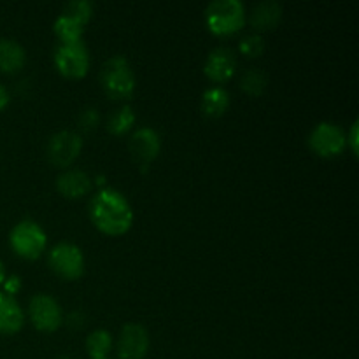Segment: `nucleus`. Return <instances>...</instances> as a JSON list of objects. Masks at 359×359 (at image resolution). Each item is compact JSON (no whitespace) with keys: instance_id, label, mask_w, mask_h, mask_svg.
I'll use <instances>...</instances> for the list:
<instances>
[{"instance_id":"nucleus-12","label":"nucleus","mask_w":359,"mask_h":359,"mask_svg":"<svg viewBox=\"0 0 359 359\" xmlns=\"http://www.w3.org/2000/svg\"><path fill=\"white\" fill-rule=\"evenodd\" d=\"M237 70V55L228 46H217L203 62V74L214 83H226Z\"/></svg>"},{"instance_id":"nucleus-1","label":"nucleus","mask_w":359,"mask_h":359,"mask_svg":"<svg viewBox=\"0 0 359 359\" xmlns=\"http://www.w3.org/2000/svg\"><path fill=\"white\" fill-rule=\"evenodd\" d=\"M88 214L95 226L104 233L123 235L132 228L133 224V207L130 200L126 198L125 193L119 189L105 186L100 188L88 203Z\"/></svg>"},{"instance_id":"nucleus-4","label":"nucleus","mask_w":359,"mask_h":359,"mask_svg":"<svg viewBox=\"0 0 359 359\" xmlns=\"http://www.w3.org/2000/svg\"><path fill=\"white\" fill-rule=\"evenodd\" d=\"M9 245L21 258L34 259L48 248V233L37 221L21 219L11 228Z\"/></svg>"},{"instance_id":"nucleus-13","label":"nucleus","mask_w":359,"mask_h":359,"mask_svg":"<svg viewBox=\"0 0 359 359\" xmlns=\"http://www.w3.org/2000/svg\"><path fill=\"white\" fill-rule=\"evenodd\" d=\"M56 188L67 198H79L91 191L93 179L88 172L79 170V168H67L60 172L56 177Z\"/></svg>"},{"instance_id":"nucleus-8","label":"nucleus","mask_w":359,"mask_h":359,"mask_svg":"<svg viewBox=\"0 0 359 359\" xmlns=\"http://www.w3.org/2000/svg\"><path fill=\"white\" fill-rule=\"evenodd\" d=\"M83 149V135L76 130H58L46 144V156L55 167H69Z\"/></svg>"},{"instance_id":"nucleus-16","label":"nucleus","mask_w":359,"mask_h":359,"mask_svg":"<svg viewBox=\"0 0 359 359\" xmlns=\"http://www.w3.org/2000/svg\"><path fill=\"white\" fill-rule=\"evenodd\" d=\"M27 63V49L20 41L13 37L0 39V70L2 72H18Z\"/></svg>"},{"instance_id":"nucleus-10","label":"nucleus","mask_w":359,"mask_h":359,"mask_svg":"<svg viewBox=\"0 0 359 359\" xmlns=\"http://www.w3.org/2000/svg\"><path fill=\"white\" fill-rule=\"evenodd\" d=\"M149 346L151 339L146 326L139 325V323H126L119 330L116 353L119 359H144L149 351Z\"/></svg>"},{"instance_id":"nucleus-29","label":"nucleus","mask_w":359,"mask_h":359,"mask_svg":"<svg viewBox=\"0 0 359 359\" xmlns=\"http://www.w3.org/2000/svg\"><path fill=\"white\" fill-rule=\"evenodd\" d=\"M55 359H72V358H67V356H60V358H55Z\"/></svg>"},{"instance_id":"nucleus-2","label":"nucleus","mask_w":359,"mask_h":359,"mask_svg":"<svg viewBox=\"0 0 359 359\" xmlns=\"http://www.w3.org/2000/svg\"><path fill=\"white\" fill-rule=\"evenodd\" d=\"M100 84L111 98H130L135 91L137 77L125 55H112L102 63Z\"/></svg>"},{"instance_id":"nucleus-24","label":"nucleus","mask_w":359,"mask_h":359,"mask_svg":"<svg viewBox=\"0 0 359 359\" xmlns=\"http://www.w3.org/2000/svg\"><path fill=\"white\" fill-rule=\"evenodd\" d=\"M77 121H79V125L83 126V128H95V126L98 125V121H100V112H98L97 107H86L79 112Z\"/></svg>"},{"instance_id":"nucleus-23","label":"nucleus","mask_w":359,"mask_h":359,"mask_svg":"<svg viewBox=\"0 0 359 359\" xmlns=\"http://www.w3.org/2000/svg\"><path fill=\"white\" fill-rule=\"evenodd\" d=\"M238 49H241L242 55L245 56H259L263 51H265V39H263L262 34H248L238 41Z\"/></svg>"},{"instance_id":"nucleus-11","label":"nucleus","mask_w":359,"mask_h":359,"mask_svg":"<svg viewBox=\"0 0 359 359\" xmlns=\"http://www.w3.org/2000/svg\"><path fill=\"white\" fill-rule=\"evenodd\" d=\"M128 149L133 160L139 161L142 168H146L154 158L160 154L161 137L153 126H139L132 132L128 139Z\"/></svg>"},{"instance_id":"nucleus-20","label":"nucleus","mask_w":359,"mask_h":359,"mask_svg":"<svg viewBox=\"0 0 359 359\" xmlns=\"http://www.w3.org/2000/svg\"><path fill=\"white\" fill-rule=\"evenodd\" d=\"M135 111H133L132 105L125 104L121 107L114 109V111L109 114L107 118V130L114 135H121V133L130 132L135 125Z\"/></svg>"},{"instance_id":"nucleus-22","label":"nucleus","mask_w":359,"mask_h":359,"mask_svg":"<svg viewBox=\"0 0 359 359\" xmlns=\"http://www.w3.org/2000/svg\"><path fill=\"white\" fill-rule=\"evenodd\" d=\"M62 13L74 18V20H77L79 23H83L86 27V23L93 16V4L90 0H70V2H67L63 6Z\"/></svg>"},{"instance_id":"nucleus-3","label":"nucleus","mask_w":359,"mask_h":359,"mask_svg":"<svg viewBox=\"0 0 359 359\" xmlns=\"http://www.w3.org/2000/svg\"><path fill=\"white\" fill-rule=\"evenodd\" d=\"M207 28L216 35H231L248 21L242 0H212L203 13Z\"/></svg>"},{"instance_id":"nucleus-27","label":"nucleus","mask_w":359,"mask_h":359,"mask_svg":"<svg viewBox=\"0 0 359 359\" xmlns=\"http://www.w3.org/2000/svg\"><path fill=\"white\" fill-rule=\"evenodd\" d=\"M9 102H11L9 90H7V88L0 83V111H4V109L7 107V105H9Z\"/></svg>"},{"instance_id":"nucleus-26","label":"nucleus","mask_w":359,"mask_h":359,"mask_svg":"<svg viewBox=\"0 0 359 359\" xmlns=\"http://www.w3.org/2000/svg\"><path fill=\"white\" fill-rule=\"evenodd\" d=\"M4 287V293L11 294V297H14V294L18 293V291L23 287V280H21V277L18 276V273H11V276L6 277V280H4L2 284Z\"/></svg>"},{"instance_id":"nucleus-7","label":"nucleus","mask_w":359,"mask_h":359,"mask_svg":"<svg viewBox=\"0 0 359 359\" xmlns=\"http://www.w3.org/2000/svg\"><path fill=\"white\" fill-rule=\"evenodd\" d=\"M309 146L323 158L339 156L347 147L346 130L335 121H319L309 133Z\"/></svg>"},{"instance_id":"nucleus-18","label":"nucleus","mask_w":359,"mask_h":359,"mask_svg":"<svg viewBox=\"0 0 359 359\" xmlns=\"http://www.w3.org/2000/svg\"><path fill=\"white\" fill-rule=\"evenodd\" d=\"M53 30H55L60 42H74L83 39L84 25L79 23L77 20H74V18L67 16V14L60 13L58 16L55 18V21H53Z\"/></svg>"},{"instance_id":"nucleus-25","label":"nucleus","mask_w":359,"mask_h":359,"mask_svg":"<svg viewBox=\"0 0 359 359\" xmlns=\"http://www.w3.org/2000/svg\"><path fill=\"white\" fill-rule=\"evenodd\" d=\"M359 121L358 119H354L353 123H351L349 130H346V140H347V146L351 147V151H353V154L356 156L358 154V149H359Z\"/></svg>"},{"instance_id":"nucleus-14","label":"nucleus","mask_w":359,"mask_h":359,"mask_svg":"<svg viewBox=\"0 0 359 359\" xmlns=\"http://www.w3.org/2000/svg\"><path fill=\"white\" fill-rule=\"evenodd\" d=\"M25 325V314L20 302L11 294L0 291V333L14 335Z\"/></svg>"},{"instance_id":"nucleus-15","label":"nucleus","mask_w":359,"mask_h":359,"mask_svg":"<svg viewBox=\"0 0 359 359\" xmlns=\"http://www.w3.org/2000/svg\"><path fill=\"white\" fill-rule=\"evenodd\" d=\"M280 18H283V6L277 0H263L252 7L249 21L255 30L263 32L276 28Z\"/></svg>"},{"instance_id":"nucleus-6","label":"nucleus","mask_w":359,"mask_h":359,"mask_svg":"<svg viewBox=\"0 0 359 359\" xmlns=\"http://www.w3.org/2000/svg\"><path fill=\"white\" fill-rule=\"evenodd\" d=\"M53 62L58 72L65 77H83L90 69V49L86 42H58L53 51Z\"/></svg>"},{"instance_id":"nucleus-9","label":"nucleus","mask_w":359,"mask_h":359,"mask_svg":"<svg viewBox=\"0 0 359 359\" xmlns=\"http://www.w3.org/2000/svg\"><path fill=\"white\" fill-rule=\"evenodd\" d=\"M28 316L32 325L41 332H55L63 323V309L55 297L37 293L28 302Z\"/></svg>"},{"instance_id":"nucleus-19","label":"nucleus","mask_w":359,"mask_h":359,"mask_svg":"<svg viewBox=\"0 0 359 359\" xmlns=\"http://www.w3.org/2000/svg\"><path fill=\"white\" fill-rule=\"evenodd\" d=\"M112 347H114V339H112V333L109 330L97 328L86 337V351L90 358H107Z\"/></svg>"},{"instance_id":"nucleus-28","label":"nucleus","mask_w":359,"mask_h":359,"mask_svg":"<svg viewBox=\"0 0 359 359\" xmlns=\"http://www.w3.org/2000/svg\"><path fill=\"white\" fill-rule=\"evenodd\" d=\"M6 277H7L6 266H4L2 259H0V287H2V284H4V280H6Z\"/></svg>"},{"instance_id":"nucleus-5","label":"nucleus","mask_w":359,"mask_h":359,"mask_svg":"<svg viewBox=\"0 0 359 359\" xmlns=\"http://www.w3.org/2000/svg\"><path fill=\"white\" fill-rule=\"evenodd\" d=\"M48 265L65 280L79 279L84 273L86 258L83 249L70 241H60L48 251Z\"/></svg>"},{"instance_id":"nucleus-21","label":"nucleus","mask_w":359,"mask_h":359,"mask_svg":"<svg viewBox=\"0 0 359 359\" xmlns=\"http://www.w3.org/2000/svg\"><path fill=\"white\" fill-rule=\"evenodd\" d=\"M269 86V76L263 69L258 67H251V69H245L244 74L241 77V88L244 91H248L249 95H262L263 91Z\"/></svg>"},{"instance_id":"nucleus-17","label":"nucleus","mask_w":359,"mask_h":359,"mask_svg":"<svg viewBox=\"0 0 359 359\" xmlns=\"http://www.w3.org/2000/svg\"><path fill=\"white\" fill-rule=\"evenodd\" d=\"M230 93L224 86L221 84H214V86H209L202 93V98H200V107H202V112L205 116H210V118H217V116H223L226 112V109L230 107Z\"/></svg>"},{"instance_id":"nucleus-30","label":"nucleus","mask_w":359,"mask_h":359,"mask_svg":"<svg viewBox=\"0 0 359 359\" xmlns=\"http://www.w3.org/2000/svg\"><path fill=\"white\" fill-rule=\"evenodd\" d=\"M90 359H93V358H90ZM97 359H109V358H97Z\"/></svg>"}]
</instances>
